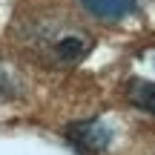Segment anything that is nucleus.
<instances>
[{"instance_id": "obj_4", "label": "nucleus", "mask_w": 155, "mask_h": 155, "mask_svg": "<svg viewBox=\"0 0 155 155\" xmlns=\"http://www.w3.org/2000/svg\"><path fill=\"white\" fill-rule=\"evenodd\" d=\"M6 89H9V78H6V72L0 69V95H3Z\"/></svg>"}, {"instance_id": "obj_1", "label": "nucleus", "mask_w": 155, "mask_h": 155, "mask_svg": "<svg viewBox=\"0 0 155 155\" xmlns=\"http://www.w3.org/2000/svg\"><path fill=\"white\" fill-rule=\"evenodd\" d=\"M66 138L72 141L81 152H104L109 147V127L101 121H81V124H72L66 129Z\"/></svg>"}, {"instance_id": "obj_2", "label": "nucleus", "mask_w": 155, "mask_h": 155, "mask_svg": "<svg viewBox=\"0 0 155 155\" xmlns=\"http://www.w3.org/2000/svg\"><path fill=\"white\" fill-rule=\"evenodd\" d=\"M81 3L89 15L101 17V20H121L138 9L135 0H81Z\"/></svg>"}, {"instance_id": "obj_3", "label": "nucleus", "mask_w": 155, "mask_h": 155, "mask_svg": "<svg viewBox=\"0 0 155 155\" xmlns=\"http://www.w3.org/2000/svg\"><path fill=\"white\" fill-rule=\"evenodd\" d=\"M129 98H132L135 106H141L147 112H155V83L152 81H132Z\"/></svg>"}]
</instances>
